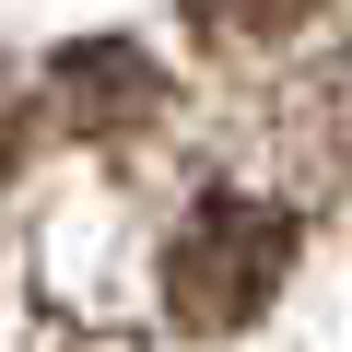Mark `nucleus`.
<instances>
[{
  "label": "nucleus",
  "mask_w": 352,
  "mask_h": 352,
  "mask_svg": "<svg viewBox=\"0 0 352 352\" xmlns=\"http://www.w3.org/2000/svg\"><path fill=\"white\" fill-rule=\"evenodd\" d=\"M294 247H305V223L282 212V200H247V188H200L188 212H176V235H164V317L176 329H247L282 282H294Z\"/></svg>",
  "instance_id": "obj_1"
},
{
  "label": "nucleus",
  "mask_w": 352,
  "mask_h": 352,
  "mask_svg": "<svg viewBox=\"0 0 352 352\" xmlns=\"http://www.w3.org/2000/svg\"><path fill=\"white\" fill-rule=\"evenodd\" d=\"M47 94H59L71 129H129V118L164 106V71H153L129 36H94V47H59V59H47Z\"/></svg>",
  "instance_id": "obj_2"
},
{
  "label": "nucleus",
  "mask_w": 352,
  "mask_h": 352,
  "mask_svg": "<svg viewBox=\"0 0 352 352\" xmlns=\"http://www.w3.org/2000/svg\"><path fill=\"white\" fill-rule=\"evenodd\" d=\"M305 12H317V0H200L212 36H294Z\"/></svg>",
  "instance_id": "obj_3"
}]
</instances>
